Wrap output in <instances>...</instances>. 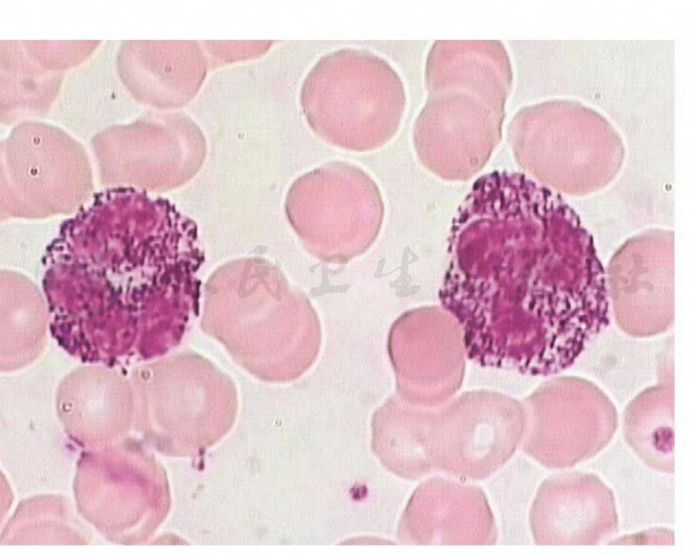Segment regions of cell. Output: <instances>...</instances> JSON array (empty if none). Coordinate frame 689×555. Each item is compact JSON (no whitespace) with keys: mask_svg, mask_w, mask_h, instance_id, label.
I'll return each instance as SVG.
<instances>
[{"mask_svg":"<svg viewBox=\"0 0 689 555\" xmlns=\"http://www.w3.org/2000/svg\"><path fill=\"white\" fill-rule=\"evenodd\" d=\"M512 81L509 56L497 41H436L428 55V91L460 89L506 102Z\"/></svg>","mask_w":689,"mask_h":555,"instance_id":"277c9868","label":"cell"},{"mask_svg":"<svg viewBox=\"0 0 689 555\" xmlns=\"http://www.w3.org/2000/svg\"><path fill=\"white\" fill-rule=\"evenodd\" d=\"M674 432L673 391L648 390L626 408L624 439L637 457L657 471L674 473Z\"/></svg>","mask_w":689,"mask_h":555,"instance_id":"5b68a950","label":"cell"},{"mask_svg":"<svg viewBox=\"0 0 689 555\" xmlns=\"http://www.w3.org/2000/svg\"><path fill=\"white\" fill-rule=\"evenodd\" d=\"M414 127L422 154L488 155L501 136L505 103L459 89L428 91Z\"/></svg>","mask_w":689,"mask_h":555,"instance_id":"3957f363","label":"cell"},{"mask_svg":"<svg viewBox=\"0 0 689 555\" xmlns=\"http://www.w3.org/2000/svg\"><path fill=\"white\" fill-rule=\"evenodd\" d=\"M521 458L515 459L492 481L489 490L508 542H521L523 492Z\"/></svg>","mask_w":689,"mask_h":555,"instance_id":"52a82bcc","label":"cell"},{"mask_svg":"<svg viewBox=\"0 0 689 555\" xmlns=\"http://www.w3.org/2000/svg\"><path fill=\"white\" fill-rule=\"evenodd\" d=\"M615 545H674V532L666 528H653L615 540Z\"/></svg>","mask_w":689,"mask_h":555,"instance_id":"ba28073f","label":"cell"},{"mask_svg":"<svg viewBox=\"0 0 689 555\" xmlns=\"http://www.w3.org/2000/svg\"><path fill=\"white\" fill-rule=\"evenodd\" d=\"M535 542L548 545H596L618 530L613 492L597 475L564 472L540 485L530 512Z\"/></svg>","mask_w":689,"mask_h":555,"instance_id":"6da1fadb","label":"cell"},{"mask_svg":"<svg viewBox=\"0 0 689 555\" xmlns=\"http://www.w3.org/2000/svg\"><path fill=\"white\" fill-rule=\"evenodd\" d=\"M47 308L31 284L1 289V370H15L41 354L46 344Z\"/></svg>","mask_w":689,"mask_h":555,"instance_id":"8992f818","label":"cell"},{"mask_svg":"<svg viewBox=\"0 0 689 555\" xmlns=\"http://www.w3.org/2000/svg\"><path fill=\"white\" fill-rule=\"evenodd\" d=\"M548 417L526 432V452L548 468H567L602 451L618 426L616 408L588 381L566 379V391Z\"/></svg>","mask_w":689,"mask_h":555,"instance_id":"7a4b0ae2","label":"cell"}]
</instances>
